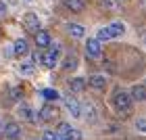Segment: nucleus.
I'll return each mask as SVG.
<instances>
[{"label": "nucleus", "mask_w": 146, "mask_h": 140, "mask_svg": "<svg viewBox=\"0 0 146 140\" xmlns=\"http://www.w3.org/2000/svg\"><path fill=\"white\" fill-rule=\"evenodd\" d=\"M113 103H115V109L121 111V113H129L131 111V96L127 94V92H123V90H117L115 92Z\"/></svg>", "instance_id": "nucleus-1"}, {"label": "nucleus", "mask_w": 146, "mask_h": 140, "mask_svg": "<svg viewBox=\"0 0 146 140\" xmlns=\"http://www.w3.org/2000/svg\"><path fill=\"white\" fill-rule=\"evenodd\" d=\"M102 42H98L96 38H88L86 40V55L90 59H100L102 57Z\"/></svg>", "instance_id": "nucleus-2"}, {"label": "nucleus", "mask_w": 146, "mask_h": 140, "mask_svg": "<svg viewBox=\"0 0 146 140\" xmlns=\"http://www.w3.org/2000/svg\"><path fill=\"white\" fill-rule=\"evenodd\" d=\"M42 65L46 69H54L58 65V50L56 48H48L46 52H42Z\"/></svg>", "instance_id": "nucleus-3"}, {"label": "nucleus", "mask_w": 146, "mask_h": 140, "mask_svg": "<svg viewBox=\"0 0 146 140\" xmlns=\"http://www.w3.org/2000/svg\"><path fill=\"white\" fill-rule=\"evenodd\" d=\"M56 134L58 136H65V138H71V140H82V132L75 130V128H71L69 123H58V128H56Z\"/></svg>", "instance_id": "nucleus-4"}, {"label": "nucleus", "mask_w": 146, "mask_h": 140, "mask_svg": "<svg viewBox=\"0 0 146 140\" xmlns=\"http://www.w3.org/2000/svg\"><path fill=\"white\" fill-rule=\"evenodd\" d=\"M23 27L27 29V31H40L42 29V23H40V17L36 15V13H27V15L23 17Z\"/></svg>", "instance_id": "nucleus-5"}, {"label": "nucleus", "mask_w": 146, "mask_h": 140, "mask_svg": "<svg viewBox=\"0 0 146 140\" xmlns=\"http://www.w3.org/2000/svg\"><path fill=\"white\" fill-rule=\"evenodd\" d=\"M65 107H67V111L71 113V117H82V105H79L73 96H65Z\"/></svg>", "instance_id": "nucleus-6"}, {"label": "nucleus", "mask_w": 146, "mask_h": 140, "mask_svg": "<svg viewBox=\"0 0 146 140\" xmlns=\"http://www.w3.org/2000/svg\"><path fill=\"white\" fill-rule=\"evenodd\" d=\"M4 136L9 138V140H19V138H21V125L15 123V121L6 123L4 125Z\"/></svg>", "instance_id": "nucleus-7"}, {"label": "nucleus", "mask_w": 146, "mask_h": 140, "mask_svg": "<svg viewBox=\"0 0 146 140\" xmlns=\"http://www.w3.org/2000/svg\"><path fill=\"white\" fill-rule=\"evenodd\" d=\"M58 115V111H56V107H52V105H44L42 109H40V119L42 121H54Z\"/></svg>", "instance_id": "nucleus-8"}, {"label": "nucleus", "mask_w": 146, "mask_h": 140, "mask_svg": "<svg viewBox=\"0 0 146 140\" xmlns=\"http://www.w3.org/2000/svg\"><path fill=\"white\" fill-rule=\"evenodd\" d=\"M13 52H15L17 57H25L29 52V42L25 38H17L15 44H13Z\"/></svg>", "instance_id": "nucleus-9"}, {"label": "nucleus", "mask_w": 146, "mask_h": 140, "mask_svg": "<svg viewBox=\"0 0 146 140\" xmlns=\"http://www.w3.org/2000/svg\"><path fill=\"white\" fill-rule=\"evenodd\" d=\"M36 44H38V48H48V46L52 44L50 34H48V31H44V29L36 31Z\"/></svg>", "instance_id": "nucleus-10"}, {"label": "nucleus", "mask_w": 146, "mask_h": 140, "mask_svg": "<svg viewBox=\"0 0 146 140\" xmlns=\"http://www.w3.org/2000/svg\"><path fill=\"white\" fill-rule=\"evenodd\" d=\"M88 86H92L94 90H104L107 88V77L104 75H90L88 77Z\"/></svg>", "instance_id": "nucleus-11"}, {"label": "nucleus", "mask_w": 146, "mask_h": 140, "mask_svg": "<svg viewBox=\"0 0 146 140\" xmlns=\"http://www.w3.org/2000/svg\"><path fill=\"white\" fill-rule=\"evenodd\" d=\"M129 96H131V101H138V103H144L146 101V86H134L129 92Z\"/></svg>", "instance_id": "nucleus-12"}, {"label": "nucleus", "mask_w": 146, "mask_h": 140, "mask_svg": "<svg viewBox=\"0 0 146 140\" xmlns=\"http://www.w3.org/2000/svg\"><path fill=\"white\" fill-rule=\"evenodd\" d=\"M19 115H21L23 121H31V123L38 119L36 113H34V109H31V107H27V105H21V107H19Z\"/></svg>", "instance_id": "nucleus-13"}, {"label": "nucleus", "mask_w": 146, "mask_h": 140, "mask_svg": "<svg viewBox=\"0 0 146 140\" xmlns=\"http://www.w3.org/2000/svg\"><path fill=\"white\" fill-rule=\"evenodd\" d=\"M82 117L88 119V123H94L96 121V111H94V107H92L90 103H84L82 105Z\"/></svg>", "instance_id": "nucleus-14"}, {"label": "nucleus", "mask_w": 146, "mask_h": 140, "mask_svg": "<svg viewBox=\"0 0 146 140\" xmlns=\"http://www.w3.org/2000/svg\"><path fill=\"white\" fill-rule=\"evenodd\" d=\"M65 2V6H67L69 11H73V13H82L84 9H86V2L84 0H63Z\"/></svg>", "instance_id": "nucleus-15"}, {"label": "nucleus", "mask_w": 146, "mask_h": 140, "mask_svg": "<svg viewBox=\"0 0 146 140\" xmlns=\"http://www.w3.org/2000/svg\"><path fill=\"white\" fill-rule=\"evenodd\" d=\"M86 79L84 77H73L71 82H69V88H71V92H84L86 90Z\"/></svg>", "instance_id": "nucleus-16"}, {"label": "nucleus", "mask_w": 146, "mask_h": 140, "mask_svg": "<svg viewBox=\"0 0 146 140\" xmlns=\"http://www.w3.org/2000/svg\"><path fill=\"white\" fill-rule=\"evenodd\" d=\"M67 29H69V34L73 38H84L86 36V27H84V25H79V23H69Z\"/></svg>", "instance_id": "nucleus-17"}, {"label": "nucleus", "mask_w": 146, "mask_h": 140, "mask_svg": "<svg viewBox=\"0 0 146 140\" xmlns=\"http://www.w3.org/2000/svg\"><path fill=\"white\" fill-rule=\"evenodd\" d=\"M123 31H125V25L123 23H111L109 25V34H111V38H119V36H123Z\"/></svg>", "instance_id": "nucleus-18"}, {"label": "nucleus", "mask_w": 146, "mask_h": 140, "mask_svg": "<svg viewBox=\"0 0 146 140\" xmlns=\"http://www.w3.org/2000/svg\"><path fill=\"white\" fill-rule=\"evenodd\" d=\"M40 94H42V96H44L48 103H52V101H58V98H61V94H58V92H56L54 88H44V90H40Z\"/></svg>", "instance_id": "nucleus-19"}, {"label": "nucleus", "mask_w": 146, "mask_h": 140, "mask_svg": "<svg viewBox=\"0 0 146 140\" xmlns=\"http://www.w3.org/2000/svg\"><path fill=\"white\" fill-rule=\"evenodd\" d=\"M19 73H21V75H31V73H34V63H21Z\"/></svg>", "instance_id": "nucleus-20"}, {"label": "nucleus", "mask_w": 146, "mask_h": 140, "mask_svg": "<svg viewBox=\"0 0 146 140\" xmlns=\"http://www.w3.org/2000/svg\"><path fill=\"white\" fill-rule=\"evenodd\" d=\"M96 40H98V42H107V40H111L109 27H102V29H98V34H96Z\"/></svg>", "instance_id": "nucleus-21"}, {"label": "nucleus", "mask_w": 146, "mask_h": 140, "mask_svg": "<svg viewBox=\"0 0 146 140\" xmlns=\"http://www.w3.org/2000/svg\"><path fill=\"white\" fill-rule=\"evenodd\" d=\"M63 67H65V69L77 67V59H75V57H67V59H65V63H63Z\"/></svg>", "instance_id": "nucleus-22"}, {"label": "nucleus", "mask_w": 146, "mask_h": 140, "mask_svg": "<svg viewBox=\"0 0 146 140\" xmlns=\"http://www.w3.org/2000/svg\"><path fill=\"white\" fill-rule=\"evenodd\" d=\"M21 88H19V86H15V88H11V98L13 101H21Z\"/></svg>", "instance_id": "nucleus-23"}, {"label": "nucleus", "mask_w": 146, "mask_h": 140, "mask_svg": "<svg viewBox=\"0 0 146 140\" xmlns=\"http://www.w3.org/2000/svg\"><path fill=\"white\" fill-rule=\"evenodd\" d=\"M136 130L142 132V134H146V119H138L136 121Z\"/></svg>", "instance_id": "nucleus-24"}, {"label": "nucleus", "mask_w": 146, "mask_h": 140, "mask_svg": "<svg viewBox=\"0 0 146 140\" xmlns=\"http://www.w3.org/2000/svg\"><path fill=\"white\" fill-rule=\"evenodd\" d=\"M42 140H56V132H52V130H46L44 134H42Z\"/></svg>", "instance_id": "nucleus-25"}, {"label": "nucleus", "mask_w": 146, "mask_h": 140, "mask_svg": "<svg viewBox=\"0 0 146 140\" xmlns=\"http://www.w3.org/2000/svg\"><path fill=\"white\" fill-rule=\"evenodd\" d=\"M31 63H42V52H40V50H34V52H31Z\"/></svg>", "instance_id": "nucleus-26"}, {"label": "nucleus", "mask_w": 146, "mask_h": 140, "mask_svg": "<svg viewBox=\"0 0 146 140\" xmlns=\"http://www.w3.org/2000/svg\"><path fill=\"white\" fill-rule=\"evenodd\" d=\"M4 15H6V4L0 0V17H4Z\"/></svg>", "instance_id": "nucleus-27"}, {"label": "nucleus", "mask_w": 146, "mask_h": 140, "mask_svg": "<svg viewBox=\"0 0 146 140\" xmlns=\"http://www.w3.org/2000/svg\"><path fill=\"white\" fill-rule=\"evenodd\" d=\"M56 140H71V138H65V136H58L56 134Z\"/></svg>", "instance_id": "nucleus-28"}, {"label": "nucleus", "mask_w": 146, "mask_h": 140, "mask_svg": "<svg viewBox=\"0 0 146 140\" xmlns=\"http://www.w3.org/2000/svg\"><path fill=\"white\" fill-rule=\"evenodd\" d=\"M144 44H146V36H144Z\"/></svg>", "instance_id": "nucleus-29"}, {"label": "nucleus", "mask_w": 146, "mask_h": 140, "mask_svg": "<svg viewBox=\"0 0 146 140\" xmlns=\"http://www.w3.org/2000/svg\"><path fill=\"white\" fill-rule=\"evenodd\" d=\"M25 2H31V0H25Z\"/></svg>", "instance_id": "nucleus-30"}]
</instances>
